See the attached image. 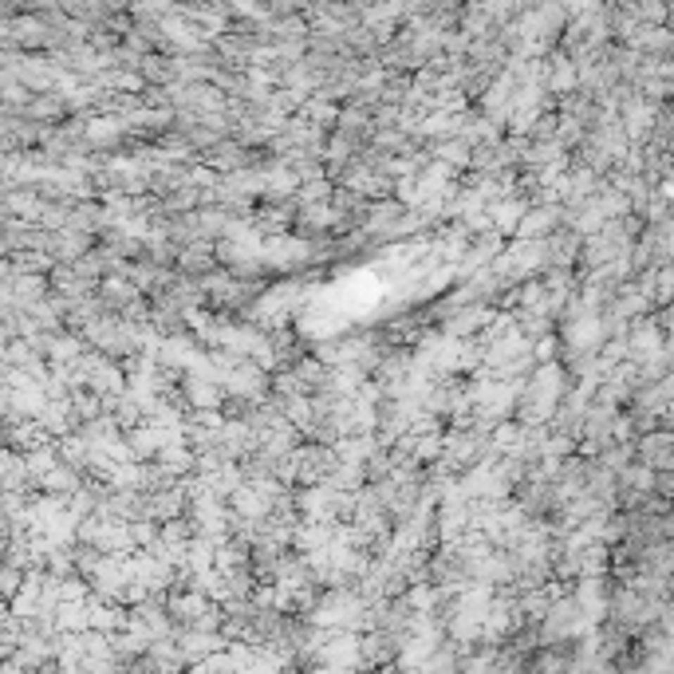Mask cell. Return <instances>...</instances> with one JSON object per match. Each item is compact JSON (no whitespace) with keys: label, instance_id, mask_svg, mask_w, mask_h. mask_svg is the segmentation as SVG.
<instances>
[{"label":"cell","instance_id":"obj_3","mask_svg":"<svg viewBox=\"0 0 674 674\" xmlns=\"http://www.w3.org/2000/svg\"><path fill=\"white\" fill-rule=\"evenodd\" d=\"M516 217H521V205H516V201H501V205L493 209V221L505 229V233H509V229H516Z\"/></svg>","mask_w":674,"mask_h":674},{"label":"cell","instance_id":"obj_2","mask_svg":"<svg viewBox=\"0 0 674 674\" xmlns=\"http://www.w3.org/2000/svg\"><path fill=\"white\" fill-rule=\"evenodd\" d=\"M599 336H604V331H599L595 316H584V319H576V324L568 327V339H572V348H592Z\"/></svg>","mask_w":674,"mask_h":674},{"label":"cell","instance_id":"obj_1","mask_svg":"<svg viewBox=\"0 0 674 674\" xmlns=\"http://www.w3.org/2000/svg\"><path fill=\"white\" fill-rule=\"evenodd\" d=\"M556 395H560V371L556 367H548V371H540V379L533 383V418H545L548 410H552V402H556Z\"/></svg>","mask_w":674,"mask_h":674},{"label":"cell","instance_id":"obj_4","mask_svg":"<svg viewBox=\"0 0 674 674\" xmlns=\"http://www.w3.org/2000/svg\"><path fill=\"white\" fill-rule=\"evenodd\" d=\"M189 398L201 402V407H213V402H217V387H213V383H198V379H189Z\"/></svg>","mask_w":674,"mask_h":674}]
</instances>
